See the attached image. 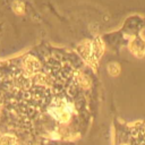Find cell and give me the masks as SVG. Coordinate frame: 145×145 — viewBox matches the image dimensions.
<instances>
[{
	"instance_id": "cell-1",
	"label": "cell",
	"mask_w": 145,
	"mask_h": 145,
	"mask_svg": "<svg viewBox=\"0 0 145 145\" xmlns=\"http://www.w3.org/2000/svg\"><path fill=\"white\" fill-rule=\"evenodd\" d=\"M0 145H16V138L12 135H3L0 137Z\"/></svg>"
}]
</instances>
